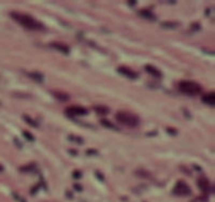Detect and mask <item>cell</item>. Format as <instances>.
Instances as JSON below:
<instances>
[{
	"instance_id": "1",
	"label": "cell",
	"mask_w": 215,
	"mask_h": 202,
	"mask_svg": "<svg viewBox=\"0 0 215 202\" xmlns=\"http://www.w3.org/2000/svg\"><path fill=\"white\" fill-rule=\"evenodd\" d=\"M11 17L18 23L21 26H23L24 28L29 29V30H42L44 29L43 25L41 23L35 19L31 15L24 13H18V12H12Z\"/></svg>"
},
{
	"instance_id": "2",
	"label": "cell",
	"mask_w": 215,
	"mask_h": 202,
	"mask_svg": "<svg viewBox=\"0 0 215 202\" xmlns=\"http://www.w3.org/2000/svg\"><path fill=\"white\" fill-rule=\"evenodd\" d=\"M178 88L182 94H185L187 96H197L202 91V87L198 83L194 81H187V80L178 83Z\"/></svg>"
},
{
	"instance_id": "3",
	"label": "cell",
	"mask_w": 215,
	"mask_h": 202,
	"mask_svg": "<svg viewBox=\"0 0 215 202\" xmlns=\"http://www.w3.org/2000/svg\"><path fill=\"white\" fill-rule=\"evenodd\" d=\"M116 120L120 121V124L125 126H128V127H137L140 124V120L137 115L132 113H129V112H125V111H120L116 113L115 115Z\"/></svg>"
},
{
	"instance_id": "4",
	"label": "cell",
	"mask_w": 215,
	"mask_h": 202,
	"mask_svg": "<svg viewBox=\"0 0 215 202\" xmlns=\"http://www.w3.org/2000/svg\"><path fill=\"white\" fill-rule=\"evenodd\" d=\"M173 193H174L175 195H178V196L186 197V196H189L192 191H190L189 186H188L185 182L178 181V183L175 184L174 188H173Z\"/></svg>"
},
{
	"instance_id": "5",
	"label": "cell",
	"mask_w": 215,
	"mask_h": 202,
	"mask_svg": "<svg viewBox=\"0 0 215 202\" xmlns=\"http://www.w3.org/2000/svg\"><path fill=\"white\" fill-rule=\"evenodd\" d=\"M88 112L85 108L80 106H71L66 109V114L70 117H74L76 115H86Z\"/></svg>"
},
{
	"instance_id": "6",
	"label": "cell",
	"mask_w": 215,
	"mask_h": 202,
	"mask_svg": "<svg viewBox=\"0 0 215 202\" xmlns=\"http://www.w3.org/2000/svg\"><path fill=\"white\" fill-rule=\"evenodd\" d=\"M117 72L120 74H122L123 76L128 77V79H130V80H134V79H137V76H138V74L136 72L132 71L131 69H129V68H127V67L117 68Z\"/></svg>"
},
{
	"instance_id": "7",
	"label": "cell",
	"mask_w": 215,
	"mask_h": 202,
	"mask_svg": "<svg viewBox=\"0 0 215 202\" xmlns=\"http://www.w3.org/2000/svg\"><path fill=\"white\" fill-rule=\"evenodd\" d=\"M197 184H198V186H199V188L201 189L202 191H204V193H211L212 191V186H211V183L209 182V180L202 177V179L198 180Z\"/></svg>"
},
{
	"instance_id": "8",
	"label": "cell",
	"mask_w": 215,
	"mask_h": 202,
	"mask_svg": "<svg viewBox=\"0 0 215 202\" xmlns=\"http://www.w3.org/2000/svg\"><path fill=\"white\" fill-rule=\"evenodd\" d=\"M51 47H53L54 50L58 51V52L62 53V54H69V46H67L66 44H64V43H60V42H52L50 44Z\"/></svg>"
},
{
	"instance_id": "9",
	"label": "cell",
	"mask_w": 215,
	"mask_h": 202,
	"mask_svg": "<svg viewBox=\"0 0 215 202\" xmlns=\"http://www.w3.org/2000/svg\"><path fill=\"white\" fill-rule=\"evenodd\" d=\"M145 71L149 74H151L152 76L157 77V79H160V77L163 76V73L160 72V70L157 69L156 67H154V66H152V65H146L145 66Z\"/></svg>"
},
{
	"instance_id": "10",
	"label": "cell",
	"mask_w": 215,
	"mask_h": 202,
	"mask_svg": "<svg viewBox=\"0 0 215 202\" xmlns=\"http://www.w3.org/2000/svg\"><path fill=\"white\" fill-rule=\"evenodd\" d=\"M202 102L208 106H214L215 103V95L214 92H208V94L202 95Z\"/></svg>"
},
{
	"instance_id": "11",
	"label": "cell",
	"mask_w": 215,
	"mask_h": 202,
	"mask_svg": "<svg viewBox=\"0 0 215 202\" xmlns=\"http://www.w3.org/2000/svg\"><path fill=\"white\" fill-rule=\"evenodd\" d=\"M138 14H139L140 16H141L142 18H145V19H149V21H155L156 19V16L154 15L153 13H152L149 10H140L139 12H138Z\"/></svg>"
},
{
	"instance_id": "12",
	"label": "cell",
	"mask_w": 215,
	"mask_h": 202,
	"mask_svg": "<svg viewBox=\"0 0 215 202\" xmlns=\"http://www.w3.org/2000/svg\"><path fill=\"white\" fill-rule=\"evenodd\" d=\"M28 76H29L31 80H33L35 82H37V83H43V80H44L43 74L40 73V72H38V71L29 72V73H28Z\"/></svg>"
},
{
	"instance_id": "13",
	"label": "cell",
	"mask_w": 215,
	"mask_h": 202,
	"mask_svg": "<svg viewBox=\"0 0 215 202\" xmlns=\"http://www.w3.org/2000/svg\"><path fill=\"white\" fill-rule=\"evenodd\" d=\"M23 118H24V121H25L26 123L28 124V125L31 126V127H33V128H38V127H39V123H38V121H36L35 120H33V118H31L30 116L24 115Z\"/></svg>"
},
{
	"instance_id": "14",
	"label": "cell",
	"mask_w": 215,
	"mask_h": 202,
	"mask_svg": "<svg viewBox=\"0 0 215 202\" xmlns=\"http://www.w3.org/2000/svg\"><path fill=\"white\" fill-rule=\"evenodd\" d=\"M53 95H54L55 98L58 99L59 101H67L69 99V96L67 94H65V92L55 91V92H53Z\"/></svg>"
},
{
	"instance_id": "15",
	"label": "cell",
	"mask_w": 215,
	"mask_h": 202,
	"mask_svg": "<svg viewBox=\"0 0 215 202\" xmlns=\"http://www.w3.org/2000/svg\"><path fill=\"white\" fill-rule=\"evenodd\" d=\"M100 123H101V125L102 126H105V128H109V129H112V130H116V127H115V125L113 123H111L110 121H108V120H101L100 121Z\"/></svg>"
},
{
	"instance_id": "16",
	"label": "cell",
	"mask_w": 215,
	"mask_h": 202,
	"mask_svg": "<svg viewBox=\"0 0 215 202\" xmlns=\"http://www.w3.org/2000/svg\"><path fill=\"white\" fill-rule=\"evenodd\" d=\"M161 27L174 29V28H178V24L175 23V22H164V23L161 24Z\"/></svg>"
},
{
	"instance_id": "17",
	"label": "cell",
	"mask_w": 215,
	"mask_h": 202,
	"mask_svg": "<svg viewBox=\"0 0 215 202\" xmlns=\"http://www.w3.org/2000/svg\"><path fill=\"white\" fill-rule=\"evenodd\" d=\"M94 110H95L99 114H108L109 113V108H107V106H95V108H94Z\"/></svg>"
},
{
	"instance_id": "18",
	"label": "cell",
	"mask_w": 215,
	"mask_h": 202,
	"mask_svg": "<svg viewBox=\"0 0 215 202\" xmlns=\"http://www.w3.org/2000/svg\"><path fill=\"white\" fill-rule=\"evenodd\" d=\"M23 135H24V137H25L26 140L30 141V142H33V141H35V137L32 135V133L28 132V131H23Z\"/></svg>"
},
{
	"instance_id": "19",
	"label": "cell",
	"mask_w": 215,
	"mask_h": 202,
	"mask_svg": "<svg viewBox=\"0 0 215 202\" xmlns=\"http://www.w3.org/2000/svg\"><path fill=\"white\" fill-rule=\"evenodd\" d=\"M69 140L70 141H72V142H74V143H83V140H82L81 138L80 137H76V135H69Z\"/></svg>"
},
{
	"instance_id": "20",
	"label": "cell",
	"mask_w": 215,
	"mask_h": 202,
	"mask_svg": "<svg viewBox=\"0 0 215 202\" xmlns=\"http://www.w3.org/2000/svg\"><path fill=\"white\" fill-rule=\"evenodd\" d=\"M13 197H14V198H15V200H17L18 202H26V200H25V199H24V198H22V197H20V196H18L17 194H15V193L13 194Z\"/></svg>"
},
{
	"instance_id": "21",
	"label": "cell",
	"mask_w": 215,
	"mask_h": 202,
	"mask_svg": "<svg viewBox=\"0 0 215 202\" xmlns=\"http://www.w3.org/2000/svg\"><path fill=\"white\" fill-rule=\"evenodd\" d=\"M86 153H87V155H97L98 154V152L96 150H87Z\"/></svg>"
},
{
	"instance_id": "22",
	"label": "cell",
	"mask_w": 215,
	"mask_h": 202,
	"mask_svg": "<svg viewBox=\"0 0 215 202\" xmlns=\"http://www.w3.org/2000/svg\"><path fill=\"white\" fill-rule=\"evenodd\" d=\"M96 176L98 177V179H100V181H105V176H103L102 174L100 173V172H96Z\"/></svg>"
},
{
	"instance_id": "23",
	"label": "cell",
	"mask_w": 215,
	"mask_h": 202,
	"mask_svg": "<svg viewBox=\"0 0 215 202\" xmlns=\"http://www.w3.org/2000/svg\"><path fill=\"white\" fill-rule=\"evenodd\" d=\"M167 132L171 133V135H176V133H178L175 130H172V129H171V128H168V129H167Z\"/></svg>"
},
{
	"instance_id": "24",
	"label": "cell",
	"mask_w": 215,
	"mask_h": 202,
	"mask_svg": "<svg viewBox=\"0 0 215 202\" xmlns=\"http://www.w3.org/2000/svg\"><path fill=\"white\" fill-rule=\"evenodd\" d=\"M73 176L76 177V179H79V177H81V176H82V174L80 173L79 171H76V172H74V173H73Z\"/></svg>"
},
{
	"instance_id": "25",
	"label": "cell",
	"mask_w": 215,
	"mask_h": 202,
	"mask_svg": "<svg viewBox=\"0 0 215 202\" xmlns=\"http://www.w3.org/2000/svg\"><path fill=\"white\" fill-rule=\"evenodd\" d=\"M74 187H76V190H82V187L81 186H79V185H74Z\"/></svg>"
},
{
	"instance_id": "26",
	"label": "cell",
	"mask_w": 215,
	"mask_h": 202,
	"mask_svg": "<svg viewBox=\"0 0 215 202\" xmlns=\"http://www.w3.org/2000/svg\"><path fill=\"white\" fill-rule=\"evenodd\" d=\"M2 171H3V167H2V165H0V172H2Z\"/></svg>"
}]
</instances>
